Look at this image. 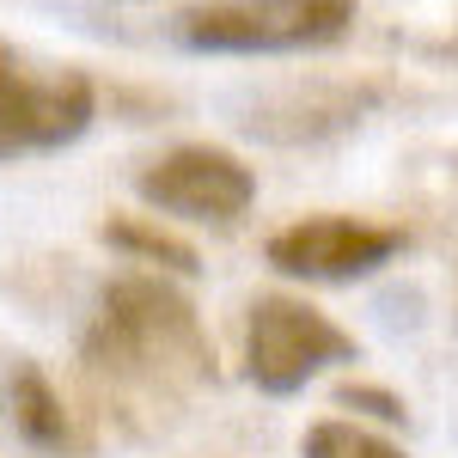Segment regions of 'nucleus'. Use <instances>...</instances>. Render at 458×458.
Wrapping results in <instances>:
<instances>
[{"mask_svg": "<svg viewBox=\"0 0 458 458\" xmlns=\"http://www.w3.org/2000/svg\"><path fill=\"white\" fill-rule=\"evenodd\" d=\"M360 360L354 336L330 312H318L293 293H257L245 318V379L269 397L306 391L318 373Z\"/></svg>", "mask_w": 458, "mask_h": 458, "instance_id": "nucleus-3", "label": "nucleus"}, {"mask_svg": "<svg viewBox=\"0 0 458 458\" xmlns=\"http://www.w3.org/2000/svg\"><path fill=\"white\" fill-rule=\"evenodd\" d=\"M98 116V92L86 73H25L19 55L0 49V159L19 153H55L80 141Z\"/></svg>", "mask_w": 458, "mask_h": 458, "instance_id": "nucleus-4", "label": "nucleus"}, {"mask_svg": "<svg viewBox=\"0 0 458 458\" xmlns=\"http://www.w3.org/2000/svg\"><path fill=\"white\" fill-rule=\"evenodd\" d=\"M300 453L306 458H410L397 440H386V434H373V428H360V422H343V416L312 422L306 440H300Z\"/></svg>", "mask_w": 458, "mask_h": 458, "instance_id": "nucleus-9", "label": "nucleus"}, {"mask_svg": "<svg viewBox=\"0 0 458 458\" xmlns=\"http://www.w3.org/2000/svg\"><path fill=\"white\" fill-rule=\"evenodd\" d=\"M135 190H141L147 208L177 214V220H214V226H233L239 214L257 202V177L239 153L226 147H172L159 153L153 165L135 172Z\"/></svg>", "mask_w": 458, "mask_h": 458, "instance_id": "nucleus-5", "label": "nucleus"}, {"mask_svg": "<svg viewBox=\"0 0 458 458\" xmlns=\"http://www.w3.org/2000/svg\"><path fill=\"white\" fill-rule=\"evenodd\" d=\"M397 250H403L397 226H373L354 214H312L269 239V269H282L293 282H360L386 269Z\"/></svg>", "mask_w": 458, "mask_h": 458, "instance_id": "nucleus-6", "label": "nucleus"}, {"mask_svg": "<svg viewBox=\"0 0 458 458\" xmlns=\"http://www.w3.org/2000/svg\"><path fill=\"white\" fill-rule=\"evenodd\" d=\"M336 403H343V410H367V416H379V422H403V416H410L403 397H391V391H379V386H343Z\"/></svg>", "mask_w": 458, "mask_h": 458, "instance_id": "nucleus-10", "label": "nucleus"}, {"mask_svg": "<svg viewBox=\"0 0 458 458\" xmlns=\"http://www.w3.org/2000/svg\"><path fill=\"white\" fill-rule=\"evenodd\" d=\"M105 245H116L123 257H141V263H159L165 276H183V282L202 276V257L153 220H105Z\"/></svg>", "mask_w": 458, "mask_h": 458, "instance_id": "nucleus-8", "label": "nucleus"}, {"mask_svg": "<svg viewBox=\"0 0 458 458\" xmlns=\"http://www.w3.org/2000/svg\"><path fill=\"white\" fill-rule=\"evenodd\" d=\"M354 25V0H202L177 13V43L202 55H300Z\"/></svg>", "mask_w": 458, "mask_h": 458, "instance_id": "nucleus-2", "label": "nucleus"}, {"mask_svg": "<svg viewBox=\"0 0 458 458\" xmlns=\"http://www.w3.org/2000/svg\"><path fill=\"white\" fill-rule=\"evenodd\" d=\"M86 354L92 367L141 386H196L214 373L202 318L165 276H116L98 300Z\"/></svg>", "mask_w": 458, "mask_h": 458, "instance_id": "nucleus-1", "label": "nucleus"}, {"mask_svg": "<svg viewBox=\"0 0 458 458\" xmlns=\"http://www.w3.org/2000/svg\"><path fill=\"white\" fill-rule=\"evenodd\" d=\"M6 416H13V428H19V440L37 446V453H62V446L73 440L62 397H55V386L37 373L31 360L13 367V379H6Z\"/></svg>", "mask_w": 458, "mask_h": 458, "instance_id": "nucleus-7", "label": "nucleus"}]
</instances>
